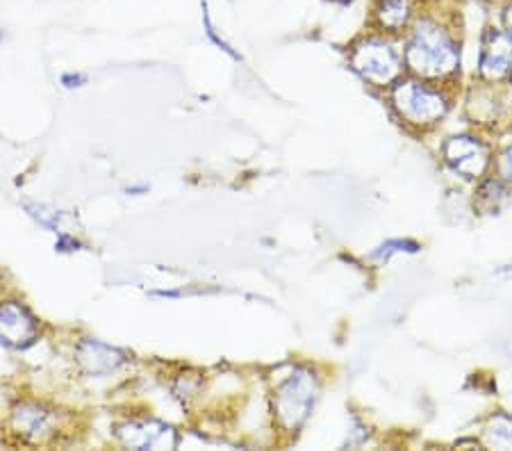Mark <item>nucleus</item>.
Segmentation results:
<instances>
[{"instance_id": "f257e3e1", "label": "nucleus", "mask_w": 512, "mask_h": 451, "mask_svg": "<svg viewBox=\"0 0 512 451\" xmlns=\"http://www.w3.org/2000/svg\"><path fill=\"white\" fill-rule=\"evenodd\" d=\"M401 44L410 76L458 85L462 41L447 12L419 10Z\"/></svg>"}, {"instance_id": "f03ea898", "label": "nucleus", "mask_w": 512, "mask_h": 451, "mask_svg": "<svg viewBox=\"0 0 512 451\" xmlns=\"http://www.w3.org/2000/svg\"><path fill=\"white\" fill-rule=\"evenodd\" d=\"M460 98L458 85L447 82H433L406 73L401 80L387 89V103L390 110L410 133H433L449 119Z\"/></svg>"}, {"instance_id": "7ed1b4c3", "label": "nucleus", "mask_w": 512, "mask_h": 451, "mask_svg": "<svg viewBox=\"0 0 512 451\" xmlns=\"http://www.w3.org/2000/svg\"><path fill=\"white\" fill-rule=\"evenodd\" d=\"M321 397V376L312 365H289L271 388V415L287 436H296L308 424Z\"/></svg>"}, {"instance_id": "20e7f679", "label": "nucleus", "mask_w": 512, "mask_h": 451, "mask_svg": "<svg viewBox=\"0 0 512 451\" xmlns=\"http://www.w3.org/2000/svg\"><path fill=\"white\" fill-rule=\"evenodd\" d=\"M349 67L367 85L387 92L396 80H401L408 73L401 37L383 35L376 30L367 32L351 46Z\"/></svg>"}, {"instance_id": "39448f33", "label": "nucleus", "mask_w": 512, "mask_h": 451, "mask_svg": "<svg viewBox=\"0 0 512 451\" xmlns=\"http://www.w3.org/2000/svg\"><path fill=\"white\" fill-rule=\"evenodd\" d=\"M494 149L490 135L483 130H465V133L449 135L440 144V160L451 176L462 183H478V180L492 174Z\"/></svg>"}, {"instance_id": "423d86ee", "label": "nucleus", "mask_w": 512, "mask_h": 451, "mask_svg": "<svg viewBox=\"0 0 512 451\" xmlns=\"http://www.w3.org/2000/svg\"><path fill=\"white\" fill-rule=\"evenodd\" d=\"M512 71V37L501 26H487L478 44L476 80L506 85Z\"/></svg>"}, {"instance_id": "0eeeda50", "label": "nucleus", "mask_w": 512, "mask_h": 451, "mask_svg": "<svg viewBox=\"0 0 512 451\" xmlns=\"http://www.w3.org/2000/svg\"><path fill=\"white\" fill-rule=\"evenodd\" d=\"M62 426L60 410H55L39 401H19L10 410V429L23 442L30 445H46L51 442Z\"/></svg>"}, {"instance_id": "6e6552de", "label": "nucleus", "mask_w": 512, "mask_h": 451, "mask_svg": "<svg viewBox=\"0 0 512 451\" xmlns=\"http://www.w3.org/2000/svg\"><path fill=\"white\" fill-rule=\"evenodd\" d=\"M114 438L126 449H173L178 445V433L171 424L160 420H126L114 426Z\"/></svg>"}, {"instance_id": "1a4fd4ad", "label": "nucleus", "mask_w": 512, "mask_h": 451, "mask_svg": "<svg viewBox=\"0 0 512 451\" xmlns=\"http://www.w3.org/2000/svg\"><path fill=\"white\" fill-rule=\"evenodd\" d=\"M130 363V356L123 349L101 342L96 338H85L76 344V365L85 376L92 379H107L121 372Z\"/></svg>"}, {"instance_id": "9d476101", "label": "nucleus", "mask_w": 512, "mask_h": 451, "mask_svg": "<svg viewBox=\"0 0 512 451\" xmlns=\"http://www.w3.org/2000/svg\"><path fill=\"white\" fill-rule=\"evenodd\" d=\"M39 338L37 317L19 301L0 303V344L7 349H28Z\"/></svg>"}, {"instance_id": "9b49d317", "label": "nucleus", "mask_w": 512, "mask_h": 451, "mask_svg": "<svg viewBox=\"0 0 512 451\" xmlns=\"http://www.w3.org/2000/svg\"><path fill=\"white\" fill-rule=\"evenodd\" d=\"M419 12L417 0H374L371 28L383 35L403 37Z\"/></svg>"}, {"instance_id": "f8f14e48", "label": "nucleus", "mask_w": 512, "mask_h": 451, "mask_svg": "<svg viewBox=\"0 0 512 451\" xmlns=\"http://www.w3.org/2000/svg\"><path fill=\"white\" fill-rule=\"evenodd\" d=\"M476 440L478 447L485 449H512V415L506 413V410H494L483 420Z\"/></svg>"}, {"instance_id": "ddd939ff", "label": "nucleus", "mask_w": 512, "mask_h": 451, "mask_svg": "<svg viewBox=\"0 0 512 451\" xmlns=\"http://www.w3.org/2000/svg\"><path fill=\"white\" fill-rule=\"evenodd\" d=\"M510 192L512 190L506 183H501L494 174H487L485 178L478 180V183H474V210L481 212V215H497L503 208V203L508 201Z\"/></svg>"}, {"instance_id": "4468645a", "label": "nucleus", "mask_w": 512, "mask_h": 451, "mask_svg": "<svg viewBox=\"0 0 512 451\" xmlns=\"http://www.w3.org/2000/svg\"><path fill=\"white\" fill-rule=\"evenodd\" d=\"M23 208H26L28 215L35 219L41 228H46V231H53V233H62L64 215L60 210H55L46 203H32V201L23 203Z\"/></svg>"}, {"instance_id": "2eb2a0df", "label": "nucleus", "mask_w": 512, "mask_h": 451, "mask_svg": "<svg viewBox=\"0 0 512 451\" xmlns=\"http://www.w3.org/2000/svg\"><path fill=\"white\" fill-rule=\"evenodd\" d=\"M492 174L512 190V139H508V142L503 144H497V149H494Z\"/></svg>"}, {"instance_id": "dca6fc26", "label": "nucleus", "mask_w": 512, "mask_h": 451, "mask_svg": "<svg viewBox=\"0 0 512 451\" xmlns=\"http://www.w3.org/2000/svg\"><path fill=\"white\" fill-rule=\"evenodd\" d=\"M203 26H205V35H208V39L212 41L214 46L221 48V51L233 57V60H242V55H239V53L235 51V48L230 46L228 41L219 35L217 28H214V23H212V19H210V12H208V5H203Z\"/></svg>"}, {"instance_id": "f3484780", "label": "nucleus", "mask_w": 512, "mask_h": 451, "mask_svg": "<svg viewBox=\"0 0 512 451\" xmlns=\"http://www.w3.org/2000/svg\"><path fill=\"white\" fill-rule=\"evenodd\" d=\"M198 390H201V379L192 374L178 376L176 383H173V395L180 397L183 401H189L192 397H196Z\"/></svg>"}, {"instance_id": "a211bd4d", "label": "nucleus", "mask_w": 512, "mask_h": 451, "mask_svg": "<svg viewBox=\"0 0 512 451\" xmlns=\"http://www.w3.org/2000/svg\"><path fill=\"white\" fill-rule=\"evenodd\" d=\"M403 251H410L415 253L417 251V244L415 242H408V240H392V242H385L378 246V249L371 253V258L376 260H390L394 253H403Z\"/></svg>"}, {"instance_id": "6ab92c4d", "label": "nucleus", "mask_w": 512, "mask_h": 451, "mask_svg": "<svg viewBox=\"0 0 512 451\" xmlns=\"http://www.w3.org/2000/svg\"><path fill=\"white\" fill-rule=\"evenodd\" d=\"M55 249L60 253H71V251H80L82 244L73 235L60 233V237H57V242H55Z\"/></svg>"}, {"instance_id": "aec40b11", "label": "nucleus", "mask_w": 512, "mask_h": 451, "mask_svg": "<svg viewBox=\"0 0 512 451\" xmlns=\"http://www.w3.org/2000/svg\"><path fill=\"white\" fill-rule=\"evenodd\" d=\"M60 85L64 89H80L87 85V76L85 73H64V76L60 78Z\"/></svg>"}, {"instance_id": "412c9836", "label": "nucleus", "mask_w": 512, "mask_h": 451, "mask_svg": "<svg viewBox=\"0 0 512 451\" xmlns=\"http://www.w3.org/2000/svg\"><path fill=\"white\" fill-rule=\"evenodd\" d=\"M499 26L512 37V0H503L501 16H499Z\"/></svg>"}, {"instance_id": "4be33fe9", "label": "nucleus", "mask_w": 512, "mask_h": 451, "mask_svg": "<svg viewBox=\"0 0 512 451\" xmlns=\"http://www.w3.org/2000/svg\"><path fill=\"white\" fill-rule=\"evenodd\" d=\"M123 192L132 194V196H142V194H148V185H130Z\"/></svg>"}, {"instance_id": "5701e85b", "label": "nucleus", "mask_w": 512, "mask_h": 451, "mask_svg": "<svg viewBox=\"0 0 512 451\" xmlns=\"http://www.w3.org/2000/svg\"><path fill=\"white\" fill-rule=\"evenodd\" d=\"M155 297H167V299H178L180 297V292L178 290H158V292H153Z\"/></svg>"}, {"instance_id": "b1692460", "label": "nucleus", "mask_w": 512, "mask_h": 451, "mask_svg": "<svg viewBox=\"0 0 512 451\" xmlns=\"http://www.w3.org/2000/svg\"><path fill=\"white\" fill-rule=\"evenodd\" d=\"M508 85L512 87V71H510V78H508Z\"/></svg>"}, {"instance_id": "393cba45", "label": "nucleus", "mask_w": 512, "mask_h": 451, "mask_svg": "<svg viewBox=\"0 0 512 451\" xmlns=\"http://www.w3.org/2000/svg\"><path fill=\"white\" fill-rule=\"evenodd\" d=\"M3 37H5V32H3V30H0V41H3Z\"/></svg>"}]
</instances>
